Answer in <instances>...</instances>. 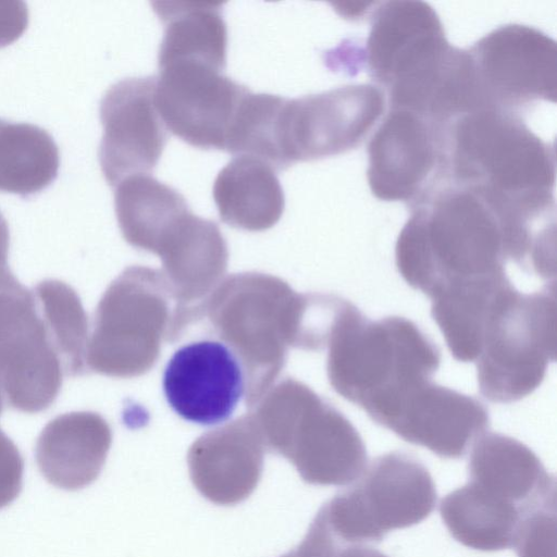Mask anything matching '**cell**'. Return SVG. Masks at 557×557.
<instances>
[{"instance_id":"1","label":"cell","mask_w":557,"mask_h":557,"mask_svg":"<svg viewBox=\"0 0 557 557\" xmlns=\"http://www.w3.org/2000/svg\"><path fill=\"white\" fill-rule=\"evenodd\" d=\"M556 153L513 112L478 109L446 125V182L487 200L512 231L539 234L555 216Z\"/></svg>"},{"instance_id":"2","label":"cell","mask_w":557,"mask_h":557,"mask_svg":"<svg viewBox=\"0 0 557 557\" xmlns=\"http://www.w3.org/2000/svg\"><path fill=\"white\" fill-rule=\"evenodd\" d=\"M395 246L401 277L430 298L458 282L505 271L502 218L478 193L442 183L411 205Z\"/></svg>"},{"instance_id":"3","label":"cell","mask_w":557,"mask_h":557,"mask_svg":"<svg viewBox=\"0 0 557 557\" xmlns=\"http://www.w3.org/2000/svg\"><path fill=\"white\" fill-rule=\"evenodd\" d=\"M311 294L296 293L284 280L260 272L224 277L189 309L191 326L207 321L210 335L238 359L245 404L251 408L277 381L289 347H308Z\"/></svg>"},{"instance_id":"4","label":"cell","mask_w":557,"mask_h":557,"mask_svg":"<svg viewBox=\"0 0 557 557\" xmlns=\"http://www.w3.org/2000/svg\"><path fill=\"white\" fill-rule=\"evenodd\" d=\"M373 79L391 108L435 121L456 110L465 85L466 50L453 47L434 9L422 1H387L374 10L366 45Z\"/></svg>"},{"instance_id":"5","label":"cell","mask_w":557,"mask_h":557,"mask_svg":"<svg viewBox=\"0 0 557 557\" xmlns=\"http://www.w3.org/2000/svg\"><path fill=\"white\" fill-rule=\"evenodd\" d=\"M327 379L343 398L370 414L408 387L431 380L438 347L410 320H369L348 301L327 342Z\"/></svg>"},{"instance_id":"6","label":"cell","mask_w":557,"mask_h":557,"mask_svg":"<svg viewBox=\"0 0 557 557\" xmlns=\"http://www.w3.org/2000/svg\"><path fill=\"white\" fill-rule=\"evenodd\" d=\"M249 414L265 451L286 458L308 484L347 485L368 465L366 445L351 422L293 377L275 382Z\"/></svg>"},{"instance_id":"7","label":"cell","mask_w":557,"mask_h":557,"mask_svg":"<svg viewBox=\"0 0 557 557\" xmlns=\"http://www.w3.org/2000/svg\"><path fill=\"white\" fill-rule=\"evenodd\" d=\"M176 301L161 270L126 268L103 293L88 338V370L115 377L147 373L168 342Z\"/></svg>"},{"instance_id":"8","label":"cell","mask_w":557,"mask_h":557,"mask_svg":"<svg viewBox=\"0 0 557 557\" xmlns=\"http://www.w3.org/2000/svg\"><path fill=\"white\" fill-rule=\"evenodd\" d=\"M435 483L424 465L393 451L376 457L355 484L322 505L333 532L345 544H377L397 529L416 525L434 510Z\"/></svg>"},{"instance_id":"9","label":"cell","mask_w":557,"mask_h":557,"mask_svg":"<svg viewBox=\"0 0 557 557\" xmlns=\"http://www.w3.org/2000/svg\"><path fill=\"white\" fill-rule=\"evenodd\" d=\"M556 354L555 284L518 290L491 321L476 358L480 393L493 403L517 401L543 382Z\"/></svg>"},{"instance_id":"10","label":"cell","mask_w":557,"mask_h":557,"mask_svg":"<svg viewBox=\"0 0 557 557\" xmlns=\"http://www.w3.org/2000/svg\"><path fill=\"white\" fill-rule=\"evenodd\" d=\"M63 367L33 290L0 267V395L15 410L36 413L57 399Z\"/></svg>"},{"instance_id":"11","label":"cell","mask_w":557,"mask_h":557,"mask_svg":"<svg viewBox=\"0 0 557 557\" xmlns=\"http://www.w3.org/2000/svg\"><path fill=\"white\" fill-rule=\"evenodd\" d=\"M468 52L483 108L513 111L535 100L556 101L557 46L542 30L503 25Z\"/></svg>"},{"instance_id":"12","label":"cell","mask_w":557,"mask_h":557,"mask_svg":"<svg viewBox=\"0 0 557 557\" xmlns=\"http://www.w3.org/2000/svg\"><path fill=\"white\" fill-rule=\"evenodd\" d=\"M446 125L391 108L368 146L367 177L373 196L414 202L445 181Z\"/></svg>"},{"instance_id":"13","label":"cell","mask_w":557,"mask_h":557,"mask_svg":"<svg viewBox=\"0 0 557 557\" xmlns=\"http://www.w3.org/2000/svg\"><path fill=\"white\" fill-rule=\"evenodd\" d=\"M249 89L200 62L159 66L157 110L172 134L201 149L225 150L238 106Z\"/></svg>"},{"instance_id":"14","label":"cell","mask_w":557,"mask_h":557,"mask_svg":"<svg viewBox=\"0 0 557 557\" xmlns=\"http://www.w3.org/2000/svg\"><path fill=\"white\" fill-rule=\"evenodd\" d=\"M383 110V91L368 84L287 99L283 125L285 151L290 165L355 148Z\"/></svg>"},{"instance_id":"15","label":"cell","mask_w":557,"mask_h":557,"mask_svg":"<svg viewBox=\"0 0 557 557\" xmlns=\"http://www.w3.org/2000/svg\"><path fill=\"white\" fill-rule=\"evenodd\" d=\"M372 420L447 459L462 458L490 425L488 410L480 400L431 380L407 388Z\"/></svg>"},{"instance_id":"16","label":"cell","mask_w":557,"mask_h":557,"mask_svg":"<svg viewBox=\"0 0 557 557\" xmlns=\"http://www.w3.org/2000/svg\"><path fill=\"white\" fill-rule=\"evenodd\" d=\"M156 77H128L113 84L100 101L103 135L99 163L114 187L134 174H149L168 141V129L154 102Z\"/></svg>"},{"instance_id":"17","label":"cell","mask_w":557,"mask_h":557,"mask_svg":"<svg viewBox=\"0 0 557 557\" xmlns=\"http://www.w3.org/2000/svg\"><path fill=\"white\" fill-rule=\"evenodd\" d=\"M169 406L200 425L226 421L245 394V376L233 351L220 341L201 339L180 347L162 380Z\"/></svg>"},{"instance_id":"18","label":"cell","mask_w":557,"mask_h":557,"mask_svg":"<svg viewBox=\"0 0 557 557\" xmlns=\"http://www.w3.org/2000/svg\"><path fill=\"white\" fill-rule=\"evenodd\" d=\"M265 448L250 414L199 436L189 447L187 465L195 488L219 506H234L256 490Z\"/></svg>"},{"instance_id":"19","label":"cell","mask_w":557,"mask_h":557,"mask_svg":"<svg viewBox=\"0 0 557 557\" xmlns=\"http://www.w3.org/2000/svg\"><path fill=\"white\" fill-rule=\"evenodd\" d=\"M112 443V430L95 411H73L49 421L40 432L35 459L53 486L77 491L101 473Z\"/></svg>"},{"instance_id":"20","label":"cell","mask_w":557,"mask_h":557,"mask_svg":"<svg viewBox=\"0 0 557 557\" xmlns=\"http://www.w3.org/2000/svg\"><path fill=\"white\" fill-rule=\"evenodd\" d=\"M472 482L528 511L556 506L555 476L520 441L485 432L473 444L468 463Z\"/></svg>"},{"instance_id":"21","label":"cell","mask_w":557,"mask_h":557,"mask_svg":"<svg viewBox=\"0 0 557 557\" xmlns=\"http://www.w3.org/2000/svg\"><path fill=\"white\" fill-rule=\"evenodd\" d=\"M516 292L502 271L448 285L431 297V315L456 360H476L491 321Z\"/></svg>"},{"instance_id":"22","label":"cell","mask_w":557,"mask_h":557,"mask_svg":"<svg viewBox=\"0 0 557 557\" xmlns=\"http://www.w3.org/2000/svg\"><path fill=\"white\" fill-rule=\"evenodd\" d=\"M212 195L220 219L244 231L269 230L284 212V191L275 171L248 156L234 157L219 172Z\"/></svg>"},{"instance_id":"23","label":"cell","mask_w":557,"mask_h":557,"mask_svg":"<svg viewBox=\"0 0 557 557\" xmlns=\"http://www.w3.org/2000/svg\"><path fill=\"white\" fill-rule=\"evenodd\" d=\"M537 510L527 512L469 481L443 497L440 504L441 518L451 537L481 552L513 548L523 521Z\"/></svg>"},{"instance_id":"24","label":"cell","mask_w":557,"mask_h":557,"mask_svg":"<svg viewBox=\"0 0 557 557\" xmlns=\"http://www.w3.org/2000/svg\"><path fill=\"white\" fill-rule=\"evenodd\" d=\"M151 5L163 24L159 66L190 61L224 71L227 30L221 3L153 1Z\"/></svg>"},{"instance_id":"25","label":"cell","mask_w":557,"mask_h":557,"mask_svg":"<svg viewBox=\"0 0 557 557\" xmlns=\"http://www.w3.org/2000/svg\"><path fill=\"white\" fill-rule=\"evenodd\" d=\"M114 209L123 238L132 247L152 252L162 233L190 211L185 197L150 174L120 181Z\"/></svg>"},{"instance_id":"26","label":"cell","mask_w":557,"mask_h":557,"mask_svg":"<svg viewBox=\"0 0 557 557\" xmlns=\"http://www.w3.org/2000/svg\"><path fill=\"white\" fill-rule=\"evenodd\" d=\"M59 148L44 128L0 119V191L29 197L58 176Z\"/></svg>"},{"instance_id":"27","label":"cell","mask_w":557,"mask_h":557,"mask_svg":"<svg viewBox=\"0 0 557 557\" xmlns=\"http://www.w3.org/2000/svg\"><path fill=\"white\" fill-rule=\"evenodd\" d=\"M32 290L64 374L87 373L88 317L75 289L62 281L47 278Z\"/></svg>"},{"instance_id":"28","label":"cell","mask_w":557,"mask_h":557,"mask_svg":"<svg viewBox=\"0 0 557 557\" xmlns=\"http://www.w3.org/2000/svg\"><path fill=\"white\" fill-rule=\"evenodd\" d=\"M287 98L250 90L242 99L233 120L225 150L248 156L275 171L290 166L283 138V111Z\"/></svg>"},{"instance_id":"29","label":"cell","mask_w":557,"mask_h":557,"mask_svg":"<svg viewBox=\"0 0 557 557\" xmlns=\"http://www.w3.org/2000/svg\"><path fill=\"white\" fill-rule=\"evenodd\" d=\"M513 548L518 557H556V506L528 516Z\"/></svg>"},{"instance_id":"30","label":"cell","mask_w":557,"mask_h":557,"mask_svg":"<svg viewBox=\"0 0 557 557\" xmlns=\"http://www.w3.org/2000/svg\"><path fill=\"white\" fill-rule=\"evenodd\" d=\"M344 544L333 532L320 508L301 543L280 557H336Z\"/></svg>"},{"instance_id":"31","label":"cell","mask_w":557,"mask_h":557,"mask_svg":"<svg viewBox=\"0 0 557 557\" xmlns=\"http://www.w3.org/2000/svg\"><path fill=\"white\" fill-rule=\"evenodd\" d=\"M24 459L13 441L0 429V509L12 504L23 487Z\"/></svg>"},{"instance_id":"32","label":"cell","mask_w":557,"mask_h":557,"mask_svg":"<svg viewBox=\"0 0 557 557\" xmlns=\"http://www.w3.org/2000/svg\"><path fill=\"white\" fill-rule=\"evenodd\" d=\"M29 20L27 4L23 1H0V48L18 39Z\"/></svg>"},{"instance_id":"33","label":"cell","mask_w":557,"mask_h":557,"mask_svg":"<svg viewBox=\"0 0 557 557\" xmlns=\"http://www.w3.org/2000/svg\"><path fill=\"white\" fill-rule=\"evenodd\" d=\"M336 557H388L368 545L344 544Z\"/></svg>"},{"instance_id":"34","label":"cell","mask_w":557,"mask_h":557,"mask_svg":"<svg viewBox=\"0 0 557 557\" xmlns=\"http://www.w3.org/2000/svg\"><path fill=\"white\" fill-rule=\"evenodd\" d=\"M10 232L8 222L0 212V261L8 262Z\"/></svg>"}]
</instances>
